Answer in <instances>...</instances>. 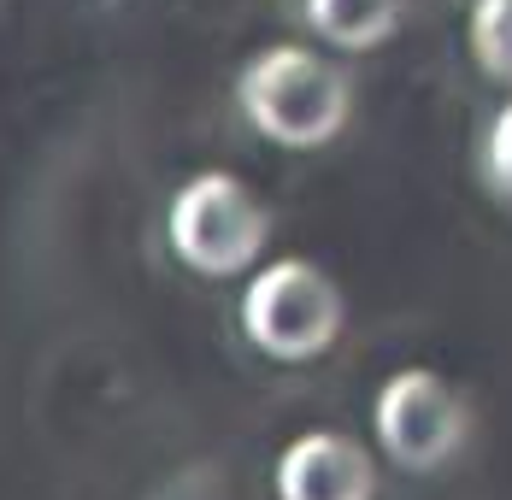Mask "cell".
Here are the masks:
<instances>
[{
	"label": "cell",
	"mask_w": 512,
	"mask_h": 500,
	"mask_svg": "<svg viewBox=\"0 0 512 500\" xmlns=\"http://www.w3.org/2000/svg\"><path fill=\"white\" fill-rule=\"evenodd\" d=\"M154 500H212V495H206V489H195V483H183V477H177V483H171V489H159Z\"/></svg>",
	"instance_id": "cell-9"
},
{
	"label": "cell",
	"mask_w": 512,
	"mask_h": 500,
	"mask_svg": "<svg viewBox=\"0 0 512 500\" xmlns=\"http://www.w3.org/2000/svg\"><path fill=\"white\" fill-rule=\"evenodd\" d=\"M236 100H242L248 124L265 142H277V148H324L330 136H342L354 89H348V71H336L318 53L265 48L242 65Z\"/></svg>",
	"instance_id": "cell-1"
},
{
	"label": "cell",
	"mask_w": 512,
	"mask_h": 500,
	"mask_svg": "<svg viewBox=\"0 0 512 500\" xmlns=\"http://www.w3.org/2000/svg\"><path fill=\"white\" fill-rule=\"evenodd\" d=\"M371 424H377V442L395 465L407 471H442L448 459H460L471 442V406L465 395L436 377V371H395L377 400H371Z\"/></svg>",
	"instance_id": "cell-4"
},
{
	"label": "cell",
	"mask_w": 512,
	"mask_h": 500,
	"mask_svg": "<svg viewBox=\"0 0 512 500\" xmlns=\"http://www.w3.org/2000/svg\"><path fill=\"white\" fill-rule=\"evenodd\" d=\"M483 165H489V183L512 195V100L495 112V124H489V142H483Z\"/></svg>",
	"instance_id": "cell-8"
},
{
	"label": "cell",
	"mask_w": 512,
	"mask_h": 500,
	"mask_svg": "<svg viewBox=\"0 0 512 500\" xmlns=\"http://www.w3.org/2000/svg\"><path fill=\"white\" fill-rule=\"evenodd\" d=\"M277 500H377L371 448L342 430H307L277 459Z\"/></svg>",
	"instance_id": "cell-5"
},
{
	"label": "cell",
	"mask_w": 512,
	"mask_h": 500,
	"mask_svg": "<svg viewBox=\"0 0 512 500\" xmlns=\"http://www.w3.org/2000/svg\"><path fill=\"white\" fill-rule=\"evenodd\" d=\"M301 18H307L312 36H324L330 48L371 53L401 30L407 0H301Z\"/></svg>",
	"instance_id": "cell-6"
},
{
	"label": "cell",
	"mask_w": 512,
	"mask_h": 500,
	"mask_svg": "<svg viewBox=\"0 0 512 500\" xmlns=\"http://www.w3.org/2000/svg\"><path fill=\"white\" fill-rule=\"evenodd\" d=\"M471 48L489 77L512 83V0H477L471 12Z\"/></svg>",
	"instance_id": "cell-7"
},
{
	"label": "cell",
	"mask_w": 512,
	"mask_h": 500,
	"mask_svg": "<svg viewBox=\"0 0 512 500\" xmlns=\"http://www.w3.org/2000/svg\"><path fill=\"white\" fill-rule=\"evenodd\" d=\"M242 330L271 359H318L342 336V295L312 259H277L242 295Z\"/></svg>",
	"instance_id": "cell-3"
},
{
	"label": "cell",
	"mask_w": 512,
	"mask_h": 500,
	"mask_svg": "<svg viewBox=\"0 0 512 500\" xmlns=\"http://www.w3.org/2000/svg\"><path fill=\"white\" fill-rule=\"evenodd\" d=\"M165 236L183 265H195L201 277H230V271H248L265 242H271V212L259 206L230 171H201L189 177L171 212H165Z\"/></svg>",
	"instance_id": "cell-2"
}]
</instances>
